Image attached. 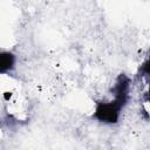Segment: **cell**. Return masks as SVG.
<instances>
[{
    "instance_id": "7a4b0ae2",
    "label": "cell",
    "mask_w": 150,
    "mask_h": 150,
    "mask_svg": "<svg viewBox=\"0 0 150 150\" xmlns=\"http://www.w3.org/2000/svg\"><path fill=\"white\" fill-rule=\"evenodd\" d=\"M15 55L12 52H0V75L12 71L15 67Z\"/></svg>"
},
{
    "instance_id": "6da1fadb",
    "label": "cell",
    "mask_w": 150,
    "mask_h": 150,
    "mask_svg": "<svg viewBox=\"0 0 150 150\" xmlns=\"http://www.w3.org/2000/svg\"><path fill=\"white\" fill-rule=\"evenodd\" d=\"M129 88H130V79L121 74L115 83L112 89L114 100L110 101H101L96 103V108L93 117L102 123L115 124L118 122L122 109L128 102L129 98Z\"/></svg>"
}]
</instances>
